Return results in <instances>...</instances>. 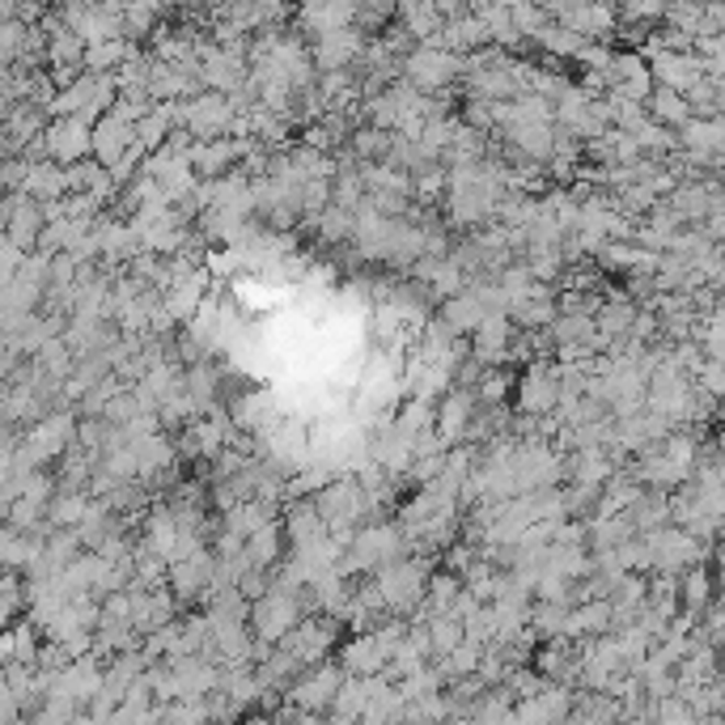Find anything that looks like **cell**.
Here are the masks:
<instances>
[{"mask_svg": "<svg viewBox=\"0 0 725 725\" xmlns=\"http://www.w3.org/2000/svg\"><path fill=\"white\" fill-rule=\"evenodd\" d=\"M302 611H306V599L293 594V590H284V586H276L268 599H259L251 607L254 641H259V645H281V641H288L293 632L310 620V615H302Z\"/></svg>", "mask_w": 725, "mask_h": 725, "instance_id": "obj_1", "label": "cell"}, {"mask_svg": "<svg viewBox=\"0 0 725 725\" xmlns=\"http://www.w3.org/2000/svg\"><path fill=\"white\" fill-rule=\"evenodd\" d=\"M344 683H348L344 666L322 662V666H315V670H306L302 683L288 688V700H293V709H302V713H322V709H336Z\"/></svg>", "mask_w": 725, "mask_h": 725, "instance_id": "obj_2", "label": "cell"}, {"mask_svg": "<svg viewBox=\"0 0 725 725\" xmlns=\"http://www.w3.org/2000/svg\"><path fill=\"white\" fill-rule=\"evenodd\" d=\"M374 586H378L382 602L390 611H408V607H416V602L429 594V573H424L420 560H399V565L382 568Z\"/></svg>", "mask_w": 725, "mask_h": 725, "instance_id": "obj_3", "label": "cell"}, {"mask_svg": "<svg viewBox=\"0 0 725 725\" xmlns=\"http://www.w3.org/2000/svg\"><path fill=\"white\" fill-rule=\"evenodd\" d=\"M331 645H336V624H327V620H315V615H310V620L293 632L288 641H281L276 649H281L284 658L297 666V670H315V666L327 662Z\"/></svg>", "mask_w": 725, "mask_h": 725, "instance_id": "obj_4", "label": "cell"}, {"mask_svg": "<svg viewBox=\"0 0 725 725\" xmlns=\"http://www.w3.org/2000/svg\"><path fill=\"white\" fill-rule=\"evenodd\" d=\"M458 68H463V60L454 52H445L442 43H424V47H416L408 60H404L408 81L420 86V90H442V86H450L458 77Z\"/></svg>", "mask_w": 725, "mask_h": 725, "instance_id": "obj_5", "label": "cell"}, {"mask_svg": "<svg viewBox=\"0 0 725 725\" xmlns=\"http://www.w3.org/2000/svg\"><path fill=\"white\" fill-rule=\"evenodd\" d=\"M340 666L348 679H378L382 670H390V649L378 632H361L340 649Z\"/></svg>", "mask_w": 725, "mask_h": 725, "instance_id": "obj_6", "label": "cell"}, {"mask_svg": "<svg viewBox=\"0 0 725 725\" xmlns=\"http://www.w3.org/2000/svg\"><path fill=\"white\" fill-rule=\"evenodd\" d=\"M43 149L52 154L56 161H77L86 158L90 149H94V132H90V120H81V115H72V120H56V124L43 132Z\"/></svg>", "mask_w": 725, "mask_h": 725, "instance_id": "obj_7", "label": "cell"}, {"mask_svg": "<svg viewBox=\"0 0 725 725\" xmlns=\"http://www.w3.org/2000/svg\"><path fill=\"white\" fill-rule=\"evenodd\" d=\"M213 577H217V565H213V556H204V547H200V552H191V556L170 565V590H174L179 602H191L208 590Z\"/></svg>", "mask_w": 725, "mask_h": 725, "instance_id": "obj_8", "label": "cell"}, {"mask_svg": "<svg viewBox=\"0 0 725 725\" xmlns=\"http://www.w3.org/2000/svg\"><path fill=\"white\" fill-rule=\"evenodd\" d=\"M183 124L191 127V132H200L204 140H213L222 127H229L234 124V106L225 102L222 94H204V98H195V102H188L183 111Z\"/></svg>", "mask_w": 725, "mask_h": 725, "instance_id": "obj_9", "label": "cell"}, {"mask_svg": "<svg viewBox=\"0 0 725 725\" xmlns=\"http://www.w3.org/2000/svg\"><path fill=\"white\" fill-rule=\"evenodd\" d=\"M518 404H522V411H531V416L556 408V404H560V370H543V365H535V370L522 378Z\"/></svg>", "mask_w": 725, "mask_h": 725, "instance_id": "obj_10", "label": "cell"}, {"mask_svg": "<svg viewBox=\"0 0 725 725\" xmlns=\"http://www.w3.org/2000/svg\"><path fill=\"white\" fill-rule=\"evenodd\" d=\"M361 52V34L352 31H331V34H318V47H315V64H322L327 72H344V64Z\"/></svg>", "mask_w": 725, "mask_h": 725, "instance_id": "obj_11", "label": "cell"}, {"mask_svg": "<svg viewBox=\"0 0 725 725\" xmlns=\"http://www.w3.org/2000/svg\"><path fill=\"white\" fill-rule=\"evenodd\" d=\"M242 154H247V140H208V145H195L188 158L191 170H200V174H222Z\"/></svg>", "mask_w": 725, "mask_h": 725, "instance_id": "obj_12", "label": "cell"}, {"mask_svg": "<svg viewBox=\"0 0 725 725\" xmlns=\"http://www.w3.org/2000/svg\"><path fill=\"white\" fill-rule=\"evenodd\" d=\"M204 81L217 86V90H234L242 81V52H234V47L204 52Z\"/></svg>", "mask_w": 725, "mask_h": 725, "instance_id": "obj_13", "label": "cell"}, {"mask_svg": "<svg viewBox=\"0 0 725 725\" xmlns=\"http://www.w3.org/2000/svg\"><path fill=\"white\" fill-rule=\"evenodd\" d=\"M505 352H509V315L492 310V315L475 327V356L479 361H497Z\"/></svg>", "mask_w": 725, "mask_h": 725, "instance_id": "obj_14", "label": "cell"}, {"mask_svg": "<svg viewBox=\"0 0 725 725\" xmlns=\"http://www.w3.org/2000/svg\"><path fill=\"white\" fill-rule=\"evenodd\" d=\"M679 602L688 611V620H700L704 611H713V577L704 568H692L679 577Z\"/></svg>", "mask_w": 725, "mask_h": 725, "instance_id": "obj_15", "label": "cell"}, {"mask_svg": "<svg viewBox=\"0 0 725 725\" xmlns=\"http://www.w3.org/2000/svg\"><path fill=\"white\" fill-rule=\"evenodd\" d=\"M424 628H429V641H433V654H438V658H450L458 645H467V624L454 620V615H438V620H429Z\"/></svg>", "mask_w": 725, "mask_h": 725, "instance_id": "obj_16", "label": "cell"}, {"mask_svg": "<svg viewBox=\"0 0 725 725\" xmlns=\"http://www.w3.org/2000/svg\"><path fill=\"white\" fill-rule=\"evenodd\" d=\"M649 111H654V124H662V127L692 124V102L683 94H675V90H658L654 102H649Z\"/></svg>", "mask_w": 725, "mask_h": 725, "instance_id": "obj_17", "label": "cell"}, {"mask_svg": "<svg viewBox=\"0 0 725 725\" xmlns=\"http://www.w3.org/2000/svg\"><path fill=\"white\" fill-rule=\"evenodd\" d=\"M281 539H284V531L272 522V526H263L259 535H251V543H247V560H251V568H263L272 565L276 556H281Z\"/></svg>", "mask_w": 725, "mask_h": 725, "instance_id": "obj_18", "label": "cell"}, {"mask_svg": "<svg viewBox=\"0 0 725 725\" xmlns=\"http://www.w3.org/2000/svg\"><path fill=\"white\" fill-rule=\"evenodd\" d=\"M132 56V47H127L124 38H111V43H98V47H86V64L102 72V68H111V64H120Z\"/></svg>", "mask_w": 725, "mask_h": 725, "instance_id": "obj_19", "label": "cell"}, {"mask_svg": "<svg viewBox=\"0 0 725 725\" xmlns=\"http://www.w3.org/2000/svg\"><path fill=\"white\" fill-rule=\"evenodd\" d=\"M395 140H386V132L382 127H365V132H356V140H352V149L361 154V158H378V154H386Z\"/></svg>", "mask_w": 725, "mask_h": 725, "instance_id": "obj_20", "label": "cell"}, {"mask_svg": "<svg viewBox=\"0 0 725 725\" xmlns=\"http://www.w3.org/2000/svg\"><path fill=\"white\" fill-rule=\"evenodd\" d=\"M18 599H22V594H18V573H9V577H4V615H9L13 624H18Z\"/></svg>", "mask_w": 725, "mask_h": 725, "instance_id": "obj_21", "label": "cell"}, {"mask_svg": "<svg viewBox=\"0 0 725 725\" xmlns=\"http://www.w3.org/2000/svg\"><path fill=\"white\" fill-rule=\"evenodd\" d=\"M565 725H590V722H581V717H577V713H573V717H568Z\"/></svg>", "mask_w": 725, "mask_h": 725, "instance_id": "obj_22", "label": "cell"}]
</instances>
